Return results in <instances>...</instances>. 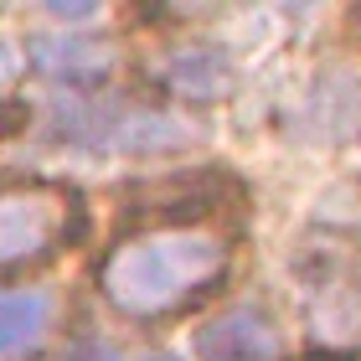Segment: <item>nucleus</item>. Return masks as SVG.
Masks as SVG:
<instances>
[{
	"label": "nucleus",
	"instance_id": "2",
	"mask_svg": "<svg viewBox=\"0 0 361 361\" xmlns=\"http://www.w3.org/2000/svg\"><path fill=\"white\" fill-rule=\"evenodd\" d=\"M83 233V196L62 180H0V269L57 258Z\"/></svg>",
	"mask_w": 361,
	"mask_h": 361
},
{
	"label": "nucleus",
	"instance_id": "1",
	"mask_svg": "<svg viewBox=\"0 0 361 361\" xmlns=\"http://www.w3.org/2000/svg\"><path fill=\"white\" fill-rule=\"evenodd\" d=\"M227 279V248L217 238H202L191 227H150V233L119 243L104 269V300L119 305L124 315H171L191 305L196 294L217 289Z\"/></svg>",
	"mask_w": 361,
	"mask_h": 361
},
{
	"label": "nucleus",
	"instance_id": "4",
	"mask_svg": "<svg viewBox=\"0 0 361 361\" xmlns=\"http://www.w3.org/2000/svg\"><path fill=\"white\" fill-rule=\"evenodd\" d=\"M52 325V300L42 289H0V356H26Z\"/></svg>",
	"mask_w": 361,
	"mask_h": 361
},
{
	"label": "nucleus",
	"instance_id": "3",
	"mask_svg": "<svg viewBox=\"0 0 361 361\" xmlns=\"http://www.w3.org/2000/svg\"><path fill=\"white\" fill-rule=\"evenodd\" d=\"M196 356L202 361H279V325L269 310L238 305L196 336Z\"/></svg>",
	"mask_w": 361,
	"mask_h": 361
},
{
	"label": "nucleus",
	"instance_id": "6",
	"mask_svg": "<svg viewBox=\"0 0 361 361\" xmlns=\"http://www.w3.org/2000/svg\"><path fill=\"white\" fill-rule=\"evenodd\" d=\"M145 361H180V356H145Z\"/></svg>",
	"mask_w": 361,
	"mask_h": 361
},
{
	"label": "nucleus",
	"instance_id": "5",
	"mask_svg": "<svg viewBox=\"0 0 361 361\" xmlns=\"http://www.w3.org/2000/svg\"><path fill=\"white\" fill-rule=\"evenodd\" d=\"M62 361H119V351L104 346V341H78V346L62 351Z\"/></svg>",
	"mask_w": 361,
	"mask_h": 361
}]
</instances>
